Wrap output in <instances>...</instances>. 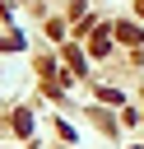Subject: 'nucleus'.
I'll list each match as a JSON object with an SVG mask.
<instances>
[{"label": "nucleus", "mask_w": 144, "mask_h": 149, "mask_svg": "<svg viewBox=\"0 0 144 149\" xmlns=\"http://www.w3.org/2000/svg\"><path fill=\"white\" fill-rule=\"evenodd\" d=\"M116 33H121V42H144V33H139V28H135V23H121V28H116Z\"/></svg>", "instance_id": "nucleus-1"}]
</instances>
